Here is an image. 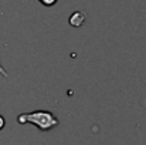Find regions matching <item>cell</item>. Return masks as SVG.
<instances>
[{
    "label": "cell",
    "mask_w": 146,
    "mask_h": 145,
    "mask_svg": "<svg viewBox=\"0 0 146 145\" xmlns=\"http://www.w3.org/2000/svg\"><path fill=\"white\" fill-rule=\"evenodd\" d=\"M17 122L19 124H33L43 132H47L50 130L58 127L60 124L58 118L51 111H47V110H37L33 112L20 114L17 117Z\"/></svg>",
    "instance_id": "1"
},
{
    "label": "cell",
    "mask_w": 146,
    "mask_h": 145,
    "mask_svg": "<svg viewBox=\"0 0 146 145\" xmlns=\"http://www.w3.org/2000/svg\"><path fill=\"white\" fill-rule=\"evenodd\" d=\"M84 20H85V16H84V13H81V11H77V13H74V14L70 17V24H71V26H75V27H78V26H81V24L84 23Z\"/></svg>",
    "instance_id": "2"
},
{
    "label": "cell",
    "mask_w": 146,
    "mask_h": 145,
    "mask_svg": "<svg viewBox=\"0 0 146 145\" xmlns=\"http://www.w3.org/2000/svg\"><path fill=\"white\" fill-rule=\"evenodd\" d=\"M41 4H44V6H47V7H51V6H54L58 0H38Z\"/></svg>",
    "instance_id": "3"
},
{
    "label": "cell",
    "mask_w": 146,
    "mask_h": 145,
    "mask_svg": "<svg viewBox=\"0 0 146 145\" xmlns=\"http://www.w3.org/2000/svg\"><path fill=\"white\" fill-rule=\"evenodd\" d=\"M4 124H6V121H4V118L0 115V130H3V127H4Z\"/></svg>",
    "instance_id": "4"
},
{
    "label": "cell",
    "mask_w": 146,
    "mask_h": 145,
    "mask_svg": "<svg viewBox=\"0 0 146 145\" xmlns=\"http://www.w3.org/2000/svg\"><path fill=\"white\" fill-rule=\"evenodd\" d=\"M0 74H1L3 77H7V73H6V70H4L1 65H0Z\"/></svg>",
    "instance_id": "5"
}]
</instances>
